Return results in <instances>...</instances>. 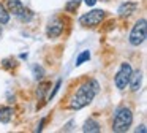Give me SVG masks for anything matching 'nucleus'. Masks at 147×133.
<instances>
[{
    "mask_svg": "<svg viewBox=\"0 0 147 133\" xmlns=\"http://www.w3.org/2000/svg\"><path fill=\"white\" fill-rule=\"evenodd\" d=\"M138 6L139 5H138L136 2H125V3H122V5L119 6L117 13H119L120 18H130V16L138 10Z\"/></svg>",
    "mask_w": 147,
    "mask_h": 133,
    "instance_id": "obj_8",
    "label": "nucleus"
},
{
    "mask_svg": "<svg viewBox=\"0 0 147 133\" xmlns=\"http://www.w3.org/2000/svg\"><path fill=\"white\" fill-rule=\"evenodd\" d=\"M144 127H146V125H141V128H138L136 132H138V133H139V132H141V133H146V128H144Z\"/></svg>",
    "mask_w": 147,
    "mask_h": 133,
    "instance_id": "obj_20",
    "label": "nucleus"
},
{
    "mask_svg": "<svg viewBox=\"0 0 147 133\" xmlns=\"http://www.w3.org/2000/svg\"><path fill=\"white\" fill-rule=\"evenodd\" d=\"M45 122H46V119H41V120H40L38 127H36V132H41V130H43V125H45Z\"/></svg>",
    "mask_w": 147,
    "mask_h": 133,
    "instance_id": "obj_18",
    "label": "nucleus"
},
{
    "mask_svg": "<svg viewBox=\"0 0 147 133\" xmlns=\"http://www.w3.org/2000/svg\"><path fill=\"white\" fill-rule=\"evenodd\" d=\"M90 59V52L89 51H82V52L78 56V59H76V66H79V65H82L86 60H89Z\"/></svg>",
    "mask_w": 147,
    "mask_h": 133,
    "instance_id": "obj_13",
    "label": "nucleus"
},
{
    "mask_svg": "<svg viewBox=\"0 0 147 133\" xmlns=\"http://www.w3.org/2000/svg\"><path fill=\"white\" fill-rule=\"evenodd\" d=\"M105 16H106V11H103V10H92V11L81 16L79 24L84 25V27H96L100 22H103Z\"/></svg>",
    "mask_w": 147,
    "mask_h": 133,
    "instance_id": "obj_6",
    "label": "nucleus"
},
{
    "mask_svg": "<svg viewBox=\"0 0 147 133\" xmlns=\"http://www.w3.org/2000/svg\"><path fill=\"white\" fill-rule=\"evenodd\" d=\"M0 33H2V29H0Z\"/></svg>",
    "mask_w": 147,
    "mask_h": 133,
    "instance_id": "obj_21",
    "label": "nucleus"
},
{
    "mask_svg": "<svg viewBox=\"0 0 147 133\" xmlns=\"http://www.w3.org/2000/svg\"><path fill=\"white\" fill-rule=\"evenodd\" d=\"M65 22L63 19H60L59 16H54V18L49 19L48 22V27H46V35L48 38H59L63 32V27H65Z\"/></svg>",
    "mask_w": 147,
    "mask_h": 133,
    "instance_id": "obj_7",
    "label": "nucleus"
},
{
    "mask_svg": "<svg viewBox=\"0 0 147 133\" xmlns=\"http://www.w3.org/2000/svg\"><path fill=\"white\" fill-rule=\"evenodd\" d=\"M79 3L81 2H78V0H70V2L67 3V6H65V8H67L68 13H74L78 10V6H79Z\"/></svg>",
    "mask_w": 147,
    "mask_h": 133,
    "instance_id": "obj_14",
    "label": "nucleus"
},
{
    "mask_svg": "<svg viewBox=\"0 0 147 133\" xmlns=\"http://www.w3.org/2000/svg\"><path fill=\"white\" fill-rule=\"evenodd\" d=\"M131 124H133V111L127 106L117 108L114 113V119H112V132L123 133L130 130Z\"/></svg>",
    "mask_w": 147,
    "mask_h": 133,
    "instance_id": "obj_2",
    "label": "nucleus"
},
{
    "mask_svg": "<svg viewBox=\"0 0 147 133\" xmlns=\"http://www.w3.org/2000/svg\"><path fill=\"white\" fill-rule=\"evenodd\" d=\"M131 73H133V68H131L130 63L128 62L122 63L120 68H119V71L115 73V76H114V84H115V87H117L119 90H123V89L128 86Z\"/></svg>",
    "mask_w": 147,
    "mask_h": 133,
    "instance_id": "obj_5",
    "label": "nucleus"
},
{
    "mask_svg": "<svg viewBox=\"0 0 147 133\" xmlns=\"http://www.w3.org/2000/svg\"><path fill=\"white\" fill-rule=\"evenodd\" d=\"M100 124L96 122L95 119H92V117H90V119H87L86 122H84V125H82V132H89V133H98L100 132Z\"/></svg>",
    "mask_w": 147,
    "mask_h": 133,
    "instance_id": "obj_11",
    "label": "nucleus"
},
{
    "mask_svg": "<svg viewBox=\"0 0 147 133\" xmlns=\"http://www.w3.org/2000/svg\"><path fill=\"white\" fill-rule=\"evenodd\" d=\"M60 86H62V79H59V81L55 82V86H54V90H52L51 94H49V97H48L49 100H52V98L55 97V94H57V92H59V89H60Z\"/></svg>",
    "mask_w": 147,
    "mask_h": 133,
    "instance_id": "obj_17",
    "label": "nucleus"
},
{
    "mask_svg": "<svg viewBox=\"0 0 147 133\" xmlns=\"http://www.w3.org/2000/svg\"><path fill=\"white\" fill-rule=\"evenodd\" d=\"M43 75H45V70H43L41 66H40V65L33 66V76H35V79H41Z\"/></svg>",
    "mask_w": 147,
    "mask_h": 133,
    "instance_id": "obj_15",
    "label": "nucleus"
},
{
    "mask_svg": "<svg viewBox=\"0 0 147 133\" xmlns=\"http://www.w3.org/2000/svg\"><path fill=\"white\" fill-rule=\"evenodd\" d=\"M146 38H147V22L142 18L133 25V29L130 32V37H128V41H130L131 46H141L146 41Z\"/></svg>",
    "mask_w": 147,
    "mask_h": 133,
    "instance_id": "obj_4",
    "label": "nucleus"
},
{
    "mask_svg": "<svg viewBox=\"0 0 147 133\" xmlns=\"http://www.w3.org/2000/svg\"><path fill=\"white\" fill-rule=\"evenodd\" d=\"M10 13H8V10L5 8L3 3H0V25H5L10 22Z\"/></svg>",
    "mask_w": 147,
    "mask_h": 133,
    "instance_id": "obj_12",
    "label": "nucleus"
},
{
    "mask_svg": "<svg viewBox=\"0 0 147 133\" xmlns=\"http://www.w3.org/2000/svg\"><path fill=\"white\" fill-rule=\"evenodd\" d=\"M78 2H81V0H78Z\"/></svg>",
    "mask_w": 147,
    "mask_h": 133,
    "instance_id": "obj_22",
    "label": "nucleus"
},
{
    "mask_svg": "<svg viewBox=\"0 0 147 133\" xmlns=\"http://www.w3.org/2000/svg\"><path fill=\"white\" fill-rule=\"evenodd\" d=\"M98 90H100V86H98V81H95V79H89L84 84H81L79 89L74 92L73 98L70 100V109L78 111L86 108L87 105H90L93 101Z\"/></svg>",
    "mask_w": 147,
    "mask_h": 133,
    "instance_id": "obj_1",
    "label": "nucleus"
},
{
    "mask_svg": "<svg viewBox=\"0 0 147 133\" xmlns=\"http://www.w3.org/2000/svg\"><path fill=\"white\" fill-rule=\"evenodd\" d=\"M5 8L8 10L10 14H13L14 18H18L21 22H30L33 18L32 11L27 10L26 6L22 5L21 0H5Z\"/></svg>",
    "mask_w": 147,
    "mask_h": 133,
    "instance_id": "obj_3",
    "label": "nucleus"
},
{
    "mask_svg": "<svg viewBox=\"0 0 147 133\" xmlns=\"http://www.w3.org/2000/svg\"><path fill=\"white\" fill-rule=\"evenodd\" d=\"M49 86H51L49 82H43V84H40V86H38V89H40V90H38V97H40V98H41L43 95L46 94V90H48Z\"/></svg>",
    "mask_w": 147,
    "mask_h": 133,
    "instance_id": "obj_16",
    "label": "nucleus"
},
{
    "mask_svg": "<svg viewBox=\"0 0 147 133\" xmlns=\"http://www.w3.org/2000/svg\"><path fill=\"white\" fill-rule=\"evenodd\" d=\"M13 108L11 106H0V122L2 124H10L13 119Z\"/></svg>",
    "mask_w": 147,
    "mask_h": 133,
    "instance_id": "obj_10",
    "label": "nucleus"
},
{
    "mask_svg": "<svg viewBox=\"0 0 147 133\" xmlns=\"http://www.w3.org/2000/svg\"><path fill=\"white\" fill-rule=\"evenodd\" d=\"M141 82H142V73H141V70H136V71L131 73L130 76V87L133 92H138L141 89Z\"/></svg>",
    "mask_w": 147,
    "mask_h": 133,
    "instance_id": "obj_9",
    "label": "nucleus"
},
{
    "mask_svg": "<svg viewBox=\"0 0 147 133\" xmlns=\"http://www.w3.org/2000/svg\"><path fill=\"white\" fill-rule=\"evenodd\" d=\"M96 2H98V0H84V3H86L87 6H93Z\"/></svg>",
    "mask_w": 147,
    "mask_h": 133,
    "instance_id": "obj_19",
    "label": "nucleus"
}]
</instances>
